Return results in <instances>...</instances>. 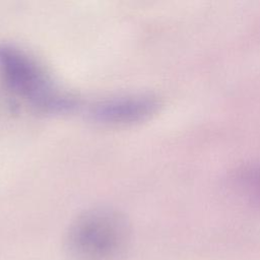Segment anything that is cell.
Instances as JSON below:
<instances>
[{"label": "cell", "mask_w": 260, "mask_h": 260, "mask_svg": "<svg viewBox=\"0 0 260 260\" xmlns=\"http://www.w3.org/2000/svg\"><path fill=\"white\" fill-rule=\"evenodd\" d=\"M132 241L130 222L121 211L96 206L69 223L63 240L65 260H126Z\"/></svg>", "instance_id": "1"}, {"label": "cell", "mask_w": 260, "mask_h": 260, "mask_svg": "<svg viewBox=\"0 0 260 260\" xmlns=\"http://www.w3.org/2000/svg\"><path fill=\"white\" fill-rule=\"evenodd\" d=\"M0 77L14 98L39 113L71 112L78 104L75 96L54 82L34 56L16 45L0 44Z\"/></svg>", "instance_id": "2"}, {"label": "cell", "mask_w": 260, "mask_h": 260, "mask_svg": "<svg viewBox=\"0 0 260 260\" xmlns=\"http://www.w3.org/2000/svg\"><path fill=\"white\" fill-rule=\"evenodd\" d=\"M159 107V100L151 93H126L96 102L90 106L88 116L99 124L126 126L147 120Z\"/></svg>", "instance_id": "3"}, {"label": "cell", "mask_w": 260, "mask_h": 260, "mask_svg": "<svg viewBox=\"0 0 260 260\" xmlns=\"http://www.w3.org/2000/svg\"><path fill=\"white\" fill-rule=\"evenodd\" d=\"M232 184L249 200L260 204V162L238 169L232 176Z\"/></svg>", "instance_id": "4"}]
</instances>
